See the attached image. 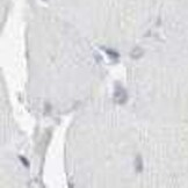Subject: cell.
Masks as SVG:
<instances>
[{"label":"cell","mask_w":188,"mask_h":188,"mask_svg":"<svg viewBox=\"0 0 188 188\" xmlns=\"http://www.w3.org/2000/svg\"><path fill=\"white\" fill-rule=\"evenodd\" d=\"M114 100L116 104H124L128 100V94L125 92V90L121 86V84H116L115 85V92H114Z\"/></svg>","instance_id":"6da1fadb"},{"label":"cell","mask_w":188,"mask_h":188,"mask_svg":"<svg viewBox=\"0 0 188 188\" xmlns=\"http://www.w3.org/2000/svg\"><path fill=\"white\" fill-rule=\"evenodd\" d=\"M135 169L137 173H141L143 171V160H142V157L141 155L136 157V160H135Z\"/></svg>","instance_id":"7a4b0ae2"},{"label":"cell","mask_w":188,"mask_h":188,"mask_svg":"<svg viewBox=\"0 0 188 188\" xmlns=\"http://www.w3.org/2000/svg\"><path fill=\"white\" fill-rule=\"evenodd\" d=\"M143 53H144V51H143L139 47H137L136 49H134V50L131 51V57H132L134 59H138L139 57H142V56H143Z\"/></svg>","instance_id":"3957f363"},{"label":"cell","mask_w":188,"mask_h":188,"mask_svg":"<svg viewBox=\"0 0 188 188\" xmlns=\"http://www.w3.org/2000/svg\"><path fill=\"white\" fill-rule=\"evenodd\" d=\"M106 52H107V55H109L110 57H113V58H118V53L116 51H113V50H106Z\"/></svg>","instance_id":"277c9868"},{"label":"cell","mask_w":188,"mask_h":188,"mask_svg":"<svg viewBox=\"0 0 188 188\" xmlns=\"http://www.w3.org/2000/svg\"><path fill=\"white\" fill-rule=\"evenodd\" d=\"M20 160L22 161V163H23V165H26L27 167L29 166V163H28V160H27L26 158H23V157H21V156H20Z\"/></svg>","instance_id":"5b68a950"}]
</instances>
